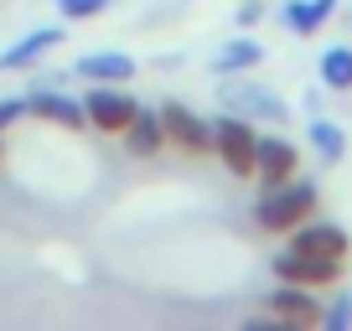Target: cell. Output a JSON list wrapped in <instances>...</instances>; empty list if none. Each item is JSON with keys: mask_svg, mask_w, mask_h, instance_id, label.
<instances>
[{"mask_svg": "<svg viewBox=\"0 0 352 331\" xmlns=\"http://www.w3.org/2000/svg\"><path fill=\"white\" fill-rule=\"evenodd\" d=\"M306 140H311V150L321 155V166H342L347 161V135H342V124H331L327 114H311Z\"/></svg>", "mask_w": 352, "mask_h": 331, "instance_id": "obj_15", "label": "cell"}, {"mask_svg": "<svg viewBox=\"0 0 352 331\" xmlns=\"http://www.w3.org/2000/svg\"><path fill=\"white\" fill-rule=\"evenodd\" d=\"M57 11H63V21H94L109 11V0H57Z\"/></svg>", "mask_w": 352, "mask_h": 331, "instance_id": "obj_19", "label": "cell"}, {"mask_svg": "<svg viewBox=\"0 0 352 331\" xmlns=\"http://www.w3.org/2000/svg\"><path fill=\"white\" fill-rule=\"evenodd\" d=\"M218 99L228 114H243V119H264V124H285V99H275L270 89H259V83H243L239 73H228L218 83Z\"/></svg>", "mask_w": 352, "mask_h": 331, "instance_id": "obj_4", "label": "cell"}, {"mask_svg": "<svg viewBox=\"0 0 352 331\" xmlns=\"http://www.w3.org/2000/svg\"><path fill=\"white\" fill-rule=\"evenodd\" d=\"M285 249H300V254H327V259H347L352 254V238H347V228H337V222H327V218H306L300 228H290V243Z\"/></svg>", "mask_w": 352, "mask_h": 331, "instance_id": "obj_10", "label": "cell"}, {"mask_svg": "<svg viewBox=\"0 0 352 331\" xmlns=\"http://www.w3.org/2000/svg\"><path fill=\"white\" fill-rule=\"evenodd\" d=\"M140 104L120 89V83H99V89H88L83 99V114H88V130H104V135H124V124L135 119Z\"/></svg>", "mask_w": 352, "mask_h": 331, "instance_id": "obj_5", "label": "cell"}, {"mask_svg": "<svg viewBox=\"0 0 352 331\" xmlns=\"http://www.w3.org/2000/svg\"><path fill=\"white\" fill-rule=\"evenodd\" d=\"M259 16H264V5H259V0H243V5H239V26H254Z\"/></svg>", "mask_w": 352, "mask_h": 331, "instance_id": "obj_21", "label": "cell"}, {"mask_svg": "<svg viewBox=\"0 0 352 331\" xmlns=\"http://www.w3.org/2000/svg\"><path fill=\"white\" fill-rule=\"evenodd\" d=\"M124 150L135 161H155L166 150V124H161V109H135V119L124 124Z\"/></svg>", "mask_w": 352, "mask_h": 331, "instance_id": "obj_11", "label": "cell"}, {"mask_svg": "<svg viewBox=\"0 0 352 331\" xmlns=\"http://www.w3.org/2000/svg\"><path fill=\"white\" fill-rule=\"evenodd\" d=\"M275 16H280V26H285V32L311 36V32H321V26L337 16V0H285Z\"/></svg>", "mask_w": 352, "mask_h": 331, "instance_id": "obj_13", "label": "cell"}, {"mask_svg": "<svg viewBox=\"0 0 352 331\" xmlns=\"http://www.w3.org/2000/svg\"><path fill=\"white\" fill-rule=\"evenodd\" d=\"M270 269H275V279H285V285L331 290V285H342V275H347V259H327V254H300V249H280V254L270 259Z\"/></svg>", "mask_w": 352, "mask_h": 331, "instance_id": "obj_3", "label": "cell"}, {"mask_svg": "<svg viewBox=\"0 0 352 331\" xmlns=\"http://www.w3.org/2000/svg\"><path fill=\"white\" fill-rule=\"evenodd\" d=\"M300 104H306V114H321V93L316 89H306V99H300Z\"/></svg>", "mask_w": 352, "mask_h": 331, "instance_id": "obj_22", "label": "cell"}, {"mask_svg": "<svg viewBox=\"0 0 352 331\" xmlns=\"http://www.w3.org/2000/svg\"><path fill=\"white\" fill-rule=\"evenodd\" d=\"M270 316H280V326L311 331V326H321V300L306 285H285L280 279V290H270Z\"/></svg>", "mask_w": 352, "mask_h": 331, "instance_id": "obj_9", "label": "cell"}, {"mask_svg": "<svg viewBox=\"0 0 352 331\" xmlns=\"http://www.w3.org/2000/svg\"><path fill=\"white\" fill-rule=\"evenodd\" d=\"M296 171H300L296 140H285V135H259V155H254V176H259V187H280V181H290Z\"/></svg>", "mask_w": 352, "mask_h": 331, "instance_id": "obj_8", "label": "cell"}, {"mask_svg": "<svg viewBox=\"0 0 352 331\" xmlns=\"http://www.w3.org/2000/svg\"><path fill=\"white\" fill-rule=\"evenodd\" d=\"M212 155L223 161L228 176H239V181L254 176V155H259V130H254V119L223 109L218 119H212Z\"/></svg>", "mask_w": 352, "mask_h": 331, "instance_id": "obj_2", "label": "cell"}, {"mask_svg": "<svg viewBox=\"0 0 352 331\" xmlns=\"http://www.w3.org/2000/svg\"><path fill=\"white\" fill-rule=\"evenodd\" d=\"M26 114H36V119L57 124V130H88L83 99H73V93H57L52 83H36V89L26 93Z\"/></svg>", "mask_w": 352, "mask_h": 331, "instance_id": "obj_7", "label": "cell"}, {"mask_svg": "<svg viewBox=\"0 0 352 331\" xmlns=\"http://www.w3.org/2000/svg\"><path fill=\"white\" fill-rule=\"evenodd\" d=\"M21 114H26V99H0V135L11 130V124L21 119Z\"/></svg>", "mask_w": 352, "mask_h": 331, "instance_id": "obj_20", "label": "cell"}, {"mask_svg": "<svg viewBox=\"0 0 352 331\" xmlns=\"http://www.w3.org/2000/svg\"><path fill=\"white\" fill-rule=\"evenodd\" d=\"M316 73H321V89L352 93V47H327L321 62H316Z\"/></svg>", "mask_w": 352, "mask_h": 331, "instance_id": "obj_17", "label": "cell"}, {"mask_svg": "<svg viewBox=\"0 0 352 331\" xmlns=\"http://www.w3.org/2000/svg\"><path fill=\"white\" fill-rule=\"evenodd\" d=\"M321 326H327V331H347L352 326V290H342V295L321 310Z\"/></svg>", "mask_w": 352, "mask_h": 331, "instance_id": "obj_18", "label": "cell"}, {"mask_svg": "<svg viewBox=\"0 0 352 331\" xmlns=\"http://www.w3.org/2000/svg\"><path fill=\"white\" fill-rule=\"evenodd\" d=\"M306 218H316V187L300 181V176L280 181V187H264L259 202H254V222H259L264 233H290Z\"/></svg>", "mask_w": 352, "mask_h": 331, "instance_id": "obj_1", "label": "cell"}, {"mask_svg": "<svg viewBox=\"0 0 352 331\" xmlns=\"http://www.w3.org/2000/svg\"><path fill=\"white\" fill-rule=\"evenodd\" d=\"M73 73L88 78V83H130L135 78V57H124V52H88V57L73 62Z\"/></svg>", "mask_w": 352, "mask_h": 331, "instance_id": "obj_14", "label": "cell"}, {"mask_svg": "<svg viewBox=\"0 0 352 331\" xmlns=\"http://www.w3.org/2000/svg\"><path fill=\"white\" fill-rule=\"evenodd\" d=\"M264 62V47L254 42V36H239V42H223L218 57H212V73L228 78V73H249V67Z\"/></svg>", "mask_w": 352, "mask_h": 331, "instance_id": "obj_16", "label": "cell"}, {"mask_svg": "<svg viewBox=\"0 0 352 331\" xmlns=\"http://www.w3.org/2000/svg\"><path fill=\"white\" fill-rule=\"evenodd\" d=\"M161 124H166V145H182L187 155H208L212 150V119H202L197 109L166 99L161 104Z\"/></svg>", "mask_w": 352, "mask_h": 331, "instance_id": "obj_6", "label": "cell"}, {"mask_svg": "<svg viewBox=\"0 0 352 331\" xmlns=\"http://www.w3.org/2000/svg\"><path fill=\"white\" fill-rule=\"evenodd\" d=\"M347 26H352V5H347Z\"/></svg>", "mask_w": 352, "mask_h": 331, "instance_id": "obj_23", "label": "cell"}, {"mask_svg": "<svg viewBox=\"0 0 352 331\" xmlns=\"http://www.w3.org/2000/svg\"><path fill=\"white\" fill-rule=\"evenodd\" d=\"M57 42H63V26H36V32H26L21 42H11L6 52H0V73H21V67L42 62Z\"/></svg>", "mask_w": 352, "mask_h": 331, "instance_id": "obj_12", "label": "cell"}]
</instances>
